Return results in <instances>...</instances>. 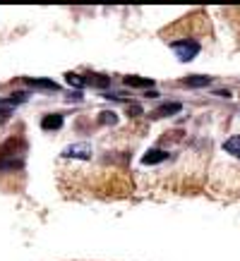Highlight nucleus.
Returning <instances> with one entry per match:
<instances>
[{
    "label": "nucleus",
    "mask_w": 240,
    "mask_h": 261,
    "mask_svg": "<svg viewBox=\"0 0 240 261\" xmlns=\"http://www.w3.org/2000/svg\"><path fill=\"white\" fill-rule=\"evenodd\" d=\"M84 82H87V84H91V87H106V84L111 82V77H101V74H91V77H84Z\"/></svg>",
    "instance_id": "obj_10"
},
{
    "label": "nucleus",
    "mask_w": 240,
    "mask_h": 261,
    "mask_svg": "<svg viewBox=\"0 0 240 261\" xmlns=\"http://www.w3.org/2000/svg\"><path fill=\"white\" fill-rule=\"evenodd\" d=\"M168 153L161 149H152L149 153H144L142 156V163H147V166H154V163H161V161H166Z\"/></svg>",
    "instance_id": "obj_3"
},
{
    "label": "nucleus",
    "mask_w": 240,
    "mask_h": 261,
    "mask_svg": "<svg viewBox=\"0 0 240 261\" xmlns=\"http://www.w3.org/2000/svg\"><path fill=\"white\" fill-rule=\"evenodd\" d=\"M125 84H128V87H144V89H152L154 87L152 80H144V77H132V74H128V77H125Z\"/></svg>",
    "instance_id": "obj_7"
},
{
    "label": "nucleus",
    "mask_w": 240,
    "mask_h": 261,
    "mask_svg": "<svg viewBox=\"0 0 240 261\" xmlns=\"http://www.w3.org/2000/svg\"><path fill=\"white\" fill-rule=\"evenodd\" d=\"M180 111H183L180 103H163L161 108H156V115L163 118V115H176V113H180Z\"/></svg>",
    "instance_id": "obj_6"
},
{
    "label": "nucleus",
    "mask_w": 240,
    "mask_h": 261,
    "mask_svg": "<svg viewBox=\"0 0 240 261\" xmlns=\"http://www.w3.org/2000/svg\"><path fill=\"white\" fill-rule=\"evenodd\" d=\"M65 159H91V146L89 144H72L63 151Z\"/></svg>",
    "instance_id": "obj_2"
},
{
    "label": "nucleus",
    "mask_w": 240,
    "mask_h": 261,
    "mask_svg": "<svg viewBox=\"0 0 240 261\" xmlns=\"http://www.w3.org/2000/svg\"><path fill=\"white\" fill-rule=\"evenodd\" d=\"M65 82L70 84V87H77V89H82L87 82H84V77H80V74H75V72H70V74H65Z\"/></svg>",
    "instance_id": "obj_11"
},
{
    "label": "nucleus",
    "mask_w": 240,
    "mask_h": 261,
    "mask_svg": "<svg viewBox=\"0 0 240 261\" xmlns=\"http://www.w3.org/2000/svg\"><path fill=\"white\" fill-rule=\"evenodd\" d=\"M224 151H228L231 156L240 159V137H231V139H226V142H224Z\"/></svg>",
    "instance_id": "obj_5"
},
{
    "label": "nucleus",
    "mask_w": 240,
    "mask_h": 261,
    "mask_svg": "<svg viewBox=\"0 0 240 261\" xmlns=\"http://www.w3.org/2000/svg\"><path fill=\"white\" fill-rule=\"evenodd\" d=\"M41 127L51 132V129H60L63 127V115H46V118L41 120Z\"/></svg>",
    "instance_id": "obj_4"
},
{
    "label": "nucleus",
    "mask_w": 240,
    "mask_h": 261,
    "mask_svg": "<svg viewBox=\"0 0 240 261\" xmlns=\"http://www.w3.org/2000/svg\"><path fill=\"white\" fill-rule=\"evenodd\" d=\"M101 122H106V125H113V122H115V115H108V113H104V115H101Z\"/></svg>",
    "instance_id": "obj_12"
},
{
    "label": "nucleus",
    "mask_w": 240,
    "mask_h": 261,
    "mask_svg": "<svg viewBox=\"0 0 240 261\" xmlns=\"http://www.w3.org/2000/svg\"><path fill=\"white\" fill-rule=\"evenodd\" d=\"M209 82H211V80H209L207 74H200V77H185L183 84H185V87H207Z\"/></svg>",
    "instance_id": "obj_8"
},
{
    "label": "nucleus",
    "mask_w": 240,
    "mask_h": 261,
    "mask_svg": "<svg viewBox=\"0 0 240 261\" xmlns=\"http://www.w3.org/2000/svg\"><path fill=\"white\" fill-rule=\"evenodd\" d=\"M173 50H176V56H178V60H180V63H187V60H192V58L197 56V53H200V43H197V41H176V43H173Z\"/></svg>",
    "instance_id": "obj_1"
},
{
    "label": "nucleus",
    "mask_w": 240,
    "mask_h": 261,
    "mask_svg": "<svg viewBox=\"0 0 240 261\" xmlns=\"http://www.w3.org/2000/svg\"><path fill=\"white\" fill-rule=\"evenodd\" d=\"M139 113H142V108H139V106H132V108H130V115H139Z\"/></svg>",
    "instance_id": "obj_13"
},
{
    "label": "nucleus",
    "mask_w": 240,
    "mask_h": 261,
    "mask_svg": "<svg viewBox=\"0 0 240 261\" xmlns=\"http://www.w3.org/2000/svg\"><path fill=\"white\" fill-rule=\"evenodd\" d=\"M27 84H32V87H41V89H51V91H58V84L51 80H27Z\"/></svg>",
    "instance_id": "obj_9"
}]
</instances>
